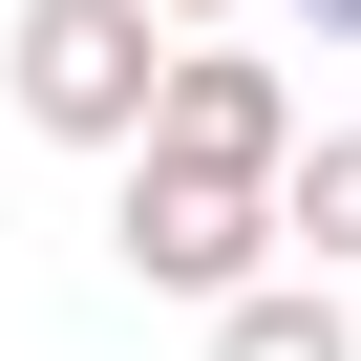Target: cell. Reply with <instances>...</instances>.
<instances>
[{
  "instance_id": "cell-7",
  "label": "cell",
  "mask_w": 361,
  "mask_h": 361,
  "mask_svg": "<svg viewBox=\"0 0 361 361\" xmlns=\"http://www.w3.org/2000/svg\"><path fill=\"white\" fill-rule=\"evenodd\" d=\"M319 43H361V0H319Z\"/></svg>"
},
{
  "instance_id": "cell-4",
  "label": "cell",
  "mask_w": 361,
  "mask_h": 361,
  "mask_svg": "<svg viewBox=\"0 0 361 361\" xmlns=\"http://www.w3.org/2000/svg\"><path fill=\"white\" fill-rule=\"evenodd\" d=\"M276 234H298L319 276H361V128H298V170H276Z\"/></svg>"
},
{
  "instance_id": "cell-6",
  "label": "cell",
  "mask_w": 361,
  "mask_h": 361,
  "mask_svg": "<svg viewBox=\"0 0 361 361\" xmlns=\"http://www.w3.org/2000/svg\"><path fill=\"white\" fill-rule=\"evenodd\" d=\"M149 22H170V43H213V22H234V0H149Z\"/></svg>"
},
{
  "instance_id": "cell-5",
  "label": "cell",
  "mask_w": 361,
  "mask_h": 361,
  "mask_svg": "<svg viewBox=\"0 0 361 361\" xmlns=\"http://www.w3.org/2000/svg\"><path fill=\"white\" fill-rule=\"evenodd\" d=\"M213 361H361V340H340L319 276H255V298H213Z\"/></svg>"
},
{
  "instance_id": "cell-2",
  "label": "cell",
  "mask_w": 361,
  "mask_h": 361,
  "mask_svg": "<svg viewBox=\"0 0 361 361\" xmlns=\"http://www.w3.org/2000/svg\"><path fill=\"white\" fill-rule=\"evenodd\" d=\"M255 234H276V192H234V170H149V149H128L106 255H128L149 298H255Z\"/></svg>"
},
{
  "instance_id": "cell-3",
  "label": "cell",
  "mask_w": 361,
  "mask_h": 361,
  "mask_svg": "<svg viewBox=\"0 0 361 361\" xmlns=\"http://www.w3.org/2000/svg\"><path fill=\"white\" fill-rule=\"evenodd\" d=\"M149 170H234V192H276V170H298V85L234 64V43H170V85H149Z\"/></svg>"
},
{
  "instance_id": "cell-1",
  "label": "cell",
  "mask_w": 361,
  "mask_h": 361,
  "mask_svg": "<svg viewBox=\"0 0 361 361\" xmlns=\"http://www.w3.org/2000/svg\"><path fill=\"white\" fill-rule=\"evenodd\" d=\"M0 85H22V128H64V149H149L170 22L149 0H22V22H0Z\"/></svg>"
}]
</instances>
